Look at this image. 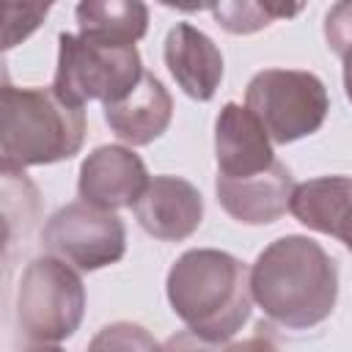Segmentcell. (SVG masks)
<instances>
[{
	"instance_id": "1",
	"label": "cell",
	"mask_w": 352,
	"mask_h": 352,
	"mask_svg": "<svg viewBox=\"0 0 352 352\" xmlns=\"http://www.w3.org/2000/svg\"><path fill=\"white\" fill-rule=\"evenodd\" d=\"M250 294L264 316L283 330H311L336 308L338 270L319 242L286 234L256 256Z\"/></svg>"
},
{
	"instance_id": "2",
	"label": "cell",
	"mask_w": 352,
	"mask_h": 352,
	"mask_svg": "<svg viewBox=\"0 0 352 352\" xmlns=\"http://www.w3.org/2000/svg\"><path fill=\"white\" fill-rule=\"evenodd\" d=\"M173 314L201 338L223 344L250 319V270L231 253L195 248L182 253L165 278Z\"/></svg>"
},
{
	"instance_id": "3",
	"label": "cell",
	"mask_w": 352,
	"mask_h": 352,
	"mask_svg": "<svg viewBox=\"0 0 352 352\" xmlns=\"http://www.w3.org/2000/svg\"><path fill=\"white\" fill-rule=\"evenodd\" d=\"M85 140V110L63 102L52 88L3 85L0 154L3 170H25L72 160Z\"/></svg>"
},
{
	"instance_id": "4",
	"label": "cell",
	"mask_w": 352,
	"mask_h": 352,
	"mask_svg": "<svg viewBox=\"0 0 352 352\" xmlns=\"http://www.w3.org/2000/svg\"><path fill=\"white\" fill-rule=\"evenodd\" d=\"M143 77V63L138 47H113L80 33L58 36V69L52 80V91L82 107L91 99L102 104H113L124 99Z\"/></svg>"
},
{
	"instance_id": "5",
	"label": "cell",
	"mask_w": 352,
	"mask_h": 352,
	"mask_svg": "<svg viewBox=\"0 0 352 352\" xmlns=\"http://www.w3.org/2000/svg\"><path fill=\"white\" fill-rule=\"evenodd\" d=\"M85 314L82 278L55 256L33 258L16 286V324L33 344H58L77 333Z\"/></svg>"
},
{
	"instance_id": "6",
	"label": "cell",
	"mask_w": 352,
	"mask_h": 352,
	"mask_svg": "<svg viewBox=\"0 0 352 352\" xmlns=\"http://www.w3.org/2000/svg\"><path fill=\"white\" fill-rule=\"evenodd\" d=\"M245 107L258 118L272 143L286 146L319 132L330 110V96L314 72L264 69L248 82Z\"/></svg>"
},
{
	"instance_id": "7",
	"label": "cell",
	"mask_w": 352,
	"mask_h": 352,
	"mask_svg": "<svg viewBox=\"0 0 352 352\" xmlns=\"http://www.w3.org/2000/svg\"><path fill=\"white\" fill-rule=\"evenodd\" d=\"M41 245L69 267L94 272L121 261L126 253V228L116 212L74 201L50 214L41 228Z\"/></svg>"
},
{
	"instance_id": "8",
	"label": "cell",
	"mask_w": 352,
	"mask_h": 352,
	"mask_svg": "<svg viewBox=\"0 0 352 352\" xmlns=\"http://www.w3.org/2000/svg\"><path fill=\"white\" fill-rule=\"evenodd\" d=\"M148 184V170L143 160L126 146H99L94 148L82 165L77 179L80 201L99 206L104 212H116L124 206H135L140 192Z\"/></svg>"
},
{
	"instance_id": "9",
	"label": "cell",
	"mask_w": 352,
	"mask_h": 352,
	"mask_svg": "<svg viewBox=\"0 0 352 352\" xmlns=\"http://www.w3.org/2000/svg\"><path fill=\"white\" fill-rule=\"evenodd\" d=\"M140 228L162 242L192 236L204 220V198L195 184L182 176H154L132 206Z\"/></svg>"
},
{
	"instance_id": "10",
	"label": "cell",
	"mask_w": 352,
	"mask_h": 352,
	"mask_svg": "<svg viewBox=\"0 0 352 352\" xmlns=\"http://www.w3.org/2000/svg\"><path fill=\"white\" fill-rule=\"evenodd\" d=\"M214 160H217V176L223 179H248L267 170L275 162L272 140L248 107L236 102H226L223 110L217 113Z\"/></svg>"
},
{
	"instance_id": "11",
	"label": "cell",
	"mask_w": 352,
	"mask_h": 352,
	"mask_svg": "<svg viewBox=\"0 0 352 352\" xmlns=\"http://www.w3.org/2000/svg\"><path fill=\"white\" fill-rule=\"evenodd\" d=\"M294 187L297 184L292 179V170L278 160L267 170L248 179H214L217 204L226 209L228 217L245 226L275 223L289 209Z\"/></svg>"
},
{
	"instance_id": "12",
	"label": "cell",
	"mask_w": 352,
	"mask_h": 352,
	"mask_svg": "<svg viewBox=\"0 0 352 352\" xmlns=\"http://www.w3.org/2000/svg\"><path fill=\"white\" fill-rule=\"evenodd\" d=\"M165 66L179 88L195 99L209 102L223 80V55L217 44L190 22H176L165 36Z\"/></svg>"
},
{
	"instance_id": "13",
	"label": "cell",
	"mask_w": 352,
	"mask_h": 352,
	"mask_svg": "<svg viewBox=\"0 0 352 352\" xmlns=\"http://www.w3.org/2000/svg\"><path fill=\"white\" fill-rule=\"evenodd\" d=\"M173 118V99L168 88L148 72H143L140 82L118 102L104 104V124L110 132L129 146L154 143Z\"/></svg>"
},
{
	"instance_id": "14",
	"label": "cell",
	"mask_w": 352,
	"mask_h": 352,
	"mask_svg": "<svg viewBox=\"0 0 352 352\" xmlns=\"http://www.w3.org/2000/svg\"><path fill=\"white\" fill-rule=\"evenodd\" d=\"M289 212L305 228L341 239L352 253V176H319L297 184Z\"/></svg>"
},
{
	"instance_id": "15",
	"label": "cell",
	"mask_w": 352,
	"mask_h": 352,
	"mask_svg": "<svg viewBox=\"0 0 352 352\" xmlns=\"http://www.w3.org/2000/svg\"><path fill=\"white\" fill-rule=\"evenodd\" d=\"M74 16L80 36L113 47H135L148 30V6L138 0H82Z\"/></svg>"
},
{
	"instance_id": "16",
	"label": "cell",
	"mask_w": 352,
	"mask_h": 352,
	"mask_svg": "<svg viewBox=\"0 0 352 352\" xmlns=\"http://www.w3.org/2000/svg\"><path fill=\"white\" fill-rule=\"evenodd\" d=\"M217 19V25L228 33L245 36V33H256L267 25H272L280 16H294L300 11V6H272V3H217L209 8Z\"/></svg>"
},
{
	"instance_id": "17",
	"label": "cell",
	"mask_w": 352,
	"mask_h": 352,
	"mask_svg": "<svg viewBox=\"0 0 352 352\" xmlns=\"http://www.w3.org/2000/svg\"><path fill=\"white\" fill-rule=\"evenodd\" d=\"M85 352H162V346L146 327L135 322H113L88 341Z\"/></svg>"
},
{
	"instance_id": "18",
	"label": "cell",
	"mask_w": 352,
	"mask_h": 352,
	"mask_svg": "<svg viewBox=\"0 0 352 352\" xmlns=\"http://www.w3.org/2000/svg\"><path fill=\"white\" fill-rule=\"evenodd\" d=\"M47 11H50V3H8L6 25H3V50H11L22 38H28L41 25Z\"/></svg>"
},
{
	"instance_id": "19",
	"label": "cell",
	"mask_w": 352,
	"mask_h": 352,
	"mask_svg": "<svg viewBox=\"0 0 352 352\" xmlns=\"http://www.w3.org/2000/svg\"><path fill=\"white\" fill-rule=\"evenodd\" d=\"M324 38L327 47L344 58V52L352 47V3H336L324 16Z\"/></svg>"
},
{
	"instance_id": "20",
	"label": "cell",
	"mask_w": 352,
	"mask_h": 352,
	"mask_svg": "<svg viewBox=\"0 0 352 352\" xmlns=\"http://www.w3.org/2000/svg\"><path fill=\"white\" fill-rule=\"evenodd\" d=\"M162 352H220V344L206 341L192 330H182L162 344Z\"/></svg>"
},
{
	"instance_id": "21",
	"label": "cell",
	"mask_w": 352,
	"mask_h": 352,
	"mask_svg": "<svg viewBox=\"0 0 352 352\" xmlns=\"http://www.w3.org/2000/svg\"><path fill=\"white\" fill-rule=\"evenodd\" d=\"M223 352H278V344H275L270 336L256 333V336H250V338H242V341L228 344Z\"/></svg>"
},
{
	"instance_id": "22",
	"label": "cell",
	"mask_w": 352,
	"mask_h": 352,
	"mask_svg": "<svg viewBox=\"0 0 352 352\" xmlns=\"http://www.w3.org/2000/svg\"><path fill=\"white\" fill-rule=\"evenodd\" d=\"M341 63H344V91H346V99L352 102V47L344 52Z\"/></svg>"
},
{
	"instance_id": "23",
	"label": "cell",
	"mask_w": 352,
	"mask_h": 352,
	"mask_svg": "<svg viewBox=\"0 0 352 352\" xmlns=\"http://www.w3.org/2000/svg\"><path fill=\"white\" fill-rule=\"evenodd\" d=\"M22 352H63V349L55 346V344H30V346H25Z\"/></svg>"
}]
</instances>
